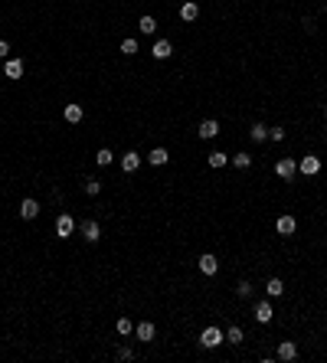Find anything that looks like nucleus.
Listing matches in <instances>:
<instances>
[{
	"label": "nucleus",
	"instance_id": "obj_1",
	"mask_svg": "<svg viewBox=\"0 0 327 363\" xmlns=\"http://www.w3.org/2000/svg\"><path fill=\"white\" fill-rule=\"evenodd\" d=\"M226 344V331H219V327H206L203 334H200V347H206V350H213V347Z\"/></svg>",
	"mask_w": 327,
	"mask_h": 363
},
{
	"label": "nucleus",
	"instance_id": "obj_2",
	"mask_svg": "<svg viewBox=\"0 0 327 363\" xmlns=\"http://www.w3.org/2000/svg\"><path fill=\"white\" fill-rule=\"evenodd\" d=\"M72 229H75V219L69 213H59L56 216V236H59V239H69V236H72Z\"/></svg>",
	"mask_w": 327,
	"mask_h": 363
},
{
	"label": "nucleus",
	"instance_id": "obj_3",
	"mask_svg": "<svg viewBox=\"0 0 327 363\" xmlns=\"http://www.w3.org/2000/svg\"><path fill=\"white\" fill-rule=\"evenodd\" d=\"M298 170H301L304 177H317V173H321V157H317V154H308V157H301V164H298Z\"/></svg>",
	"mask_w": 327,
	"mask_h": 363
},
{
	"label": "nucleus",
	"instance_id": "obj_4",
	"mask_svg": "<svg viewBox=\"0 0 327 363\" xmlns=\"http://www.w3.org/2000/svg\"><path fill=\"white\" fill-rule=\"evenodd\" d=\"M295 170H298L295 157H282V160H278V167H275V173H278L282 180H291V177H295Z\"/></svg>",
	"mask_w": 327,
	"mask_h": 363
},
{
	"label": "nucleus",
	"instance_id": "obj_5",
	"mask_svg": "<svg viewBox=\"0 0 327 363\" xmlns=\"http://www.w3.org/2000/svg\"><path fill=\"white\" fill-rule=\"evenodd\" d=\"M197 265H200V271H203V275H216V271H219V262H216V255H213V252H203Z\"/></svg>",
	"mask_w": 327,
	"mask_h": 363
},
{
	"label": "nucleus",
	"instance_id": "obj_6",
	"mask_svg": "<svg viewBox=\"0 0 327 363\" xmlns=\"http://www.w3.org/2000/svg\"><path fill=\"white\" fill-rule=\"evenodd\" d=\"M82 236H85V242H99L102 239V226L95 219H85L82 222Z\"/></svg>",
	"mask_w": 327,
	"mask_h": 363
},
{
	"label": "nucleus",
	"instance_id": "obj_7",
	"mask_svg": "<svg viewBox=\"0 0 327 363\" xmlns=\"http://www.w3.org/2000/svg\"><path fill=\"white\" fill-rule=\"evenodd\" d=\"M275 229H278V236H295V229H298V222H295V216H278V222H275Z\"/></svg>",
	"mask_w": 327,
	"mask_h": 363
},
{
	"label": "nucleus",
	"instance_id": "obj_8",
	"mask_svg": "<svg viewBox=\"0 0 327 363\" xmlns=\"http://www.w3.org/2000/svg\"><path fill=\"white\" fill-rule=\"evenodd\" d=\"M154 337H157V327L151 324V321H141V324H137V340H141V344H151Z\"/></svg>",
	"mask_w": 327,
	"mask_h": 363
},
{
	"label": "nucleus",
	"instance_id": "obj_9",
	"mask_svg": "<svg viewBox=\"0 0 327 363\" xmlns=\"http://www.w3.org/2000/svg\"><path fill=\"white\" fill-rule=\"evenodd\" d=\"M295 357H298V344H295V340H282V344H278V360L288 363V360H295Z\"/></svg>",
	"mask_w": 327,
	"mask_h": 363
},
{
	"label": "nucleus",
	"instance_id": "obj_10",
	"mask_svg": "<svg viewBox=\"0 0 327 363\" xmlns=\"http://www.w3.org/2000/svg\"><path fill=\"white\" fill-rule=\"evenodd\" d=\"M272 317H275V311H272V304H268V301L255 304V321H259V324H272Z\"/></svg>",
	"mask_w": 327,
	"mask_h": 363
},
{
	"label": "nucleus",
	"instance_id": "obj_11",
	"mask_svg": "<svg viewBox=\"0 0 327 363\" xmlns=\"http://www.w3.org/2000/svg\"><path fill=\"white\" fill-rule=\"evenodd\" d=\"M20 216H23V219H36L39 216V203L33 197H26L23 203H20Z\"/></svg>",
	"mask_w": 327,
	"mask_h": 363
},
{
	"label": "nucleus",
	"instance_id": "obj_12",
	"mask_svg": "<svg viewBox=\"0 0 327 363\" xmlns=\"http://www.w3.org/2000/svg\"><path fill=\"white\" fill-rule=\"evenodd\" d=\"M137 167H141V157H137V151H128V154H121V170H124V173H134Z\"/></svg>",
	"mask_w": 327,
	"mask_h": 363
},
{
	"label": "nucleus",
	"instance_id": "obj_13",
	"mask_svg": "<svg viewBox=\"0 0 327 363\" xmlns=\"http://www.w3.org/2000/svg\"><path fill=\"white\" fill-rule=\"evenodd\" d=\"M151 56H154V59H170V56H173L170 39H157V43H154V50H151Z\"/></svg>",
	"mask_w": 327,
	"mask_h": 363
},
{
	"label": "nucleus",
	"instance_id": "obj_14",
	"mask_svg": "<svg viewBox=\"0 0 327 363\" xmlns=\"http://www.w3.org/2000/svg\"><path fill=\"white\" fill-rule=\"evenodd\" d=\"M200 138H203V141H210V138H216L219 134V121H213V118H206L203 124H200V131H197Z\"/></svg>",
	"mask_w": 327,
	"mask_h": 363
},
{
	"label": "nucleus",
	"instance_id": "obj_15",
	"mask_svg": "<svg viewBox=\"0 0 327 363\" xmlns=\"http://www.w3.org/2000/svg\"><path fill=\"white\" fill-rule=\"evenodd\" d=\"M4 75L7 79H20V75H23V62L20 59H4Z\"/></svg>",
	"mask_w": 327,
	"mask_h": 363
},
{
	"label": "nucleus",
	"instance_id": "obj_16",
	"mask_svg": "<svg viewBox=\"0 0 327 363\" xmlns=\"http://www.w3.org/2000/svg\"><path fill=\"white\" fill-rule=\"evenodd\" d=\"M197 17H200V7L193 4V0H186V4L180 7V20H183V23H193Z\"/></svg>",
	"mask_w": 327,
	"mask_h": 363
},
{
	"label": "nucleus",
	"instance_id": "obj_17",
	"mask_svg": "<svg viewBox=\"0 0 327 363\" xmlns=\"http://www.w3.org/2000/svg\"><path fill=\"white\" fill-rule=\"evenodd\" d=\"M62 115H66L69 124H79L82 118H85V108H82V105H66V111H62Z\"/></svg>",
	"mask_w": 327,
	"mask_h": 363
},
{
	"label": "nucleus",
	"instance_id": "obj_18",
	"mask_svg": "<svg viewBox=\"0 0 327 363\" xmlns=\"http://www.w3.org/2000/svg\"><path fill=\"white\" fill-rule=\"evenodd\" d=\"M206 164H210L213 170H219V167L229 164V154H222V151H213V154H206Z\"/></svg>",
	"mask_w": 327,
	"mask_h": 363
},
{
	"label": "nucleus",
	"instance_id": "obj_19",
	"mask_svg": "<svg viewBox=\"0 0 327 363\" xmlns=\"http://www.w3.org/2000/svg\"><path fill=\"white\" fill-rule=\"evenodd\" d=\"M249 138H252V141H268V128H265V124H262V121H255L252 124V128H249Z\"/></svg>",
	"mask_w": 327,
	"mask_h": 363
},
{
	"label": "nucleus",
	"instance_id": "obj_20",
	"mask_svg": "<svg viewBox=\"0 0 327 363\" xmlns=\"http://www.w3.org/2000/svg\"><path fill=\"white\" fill-rule=\"evenodd\" d=\"M148 160H151V164H154V167H164L167 160H170V154H167L164 148H154V151H151V154H148Z\"/></svg>",
	"mask_w": 327,
	"mask_h": 363
},
{
	"label": "nucleus",
	"instance_id": "obj_21",
	"mask_svg": "<svg viewBox=\"0 0 327 363\" xmlns=\"http://www.w3.org/2000/svg\"><path fill=\"white\" fill-rule=\"evenodd\" d=\"M265 291H268V298H278V295H285V285H282V278H268Z\"/></svg>",
	"mask_w": 327,
	"mask_h": 363
},
{
	"label": "nucleus",
	"instance_id": "obj_22",
	"mask_svg": "<svg viewBox=\"0 0 327 363\" xmlns=\"http://www.w3.org/2000/svg\"><path fill=\"white\" fill-rule=\"evenodd\" d=\"M229 160H232V167H239V170H246V167H252V157H249L246 151H239V154H232Z\"/></svg>",
	"mask_w": 327,
	"mask_h": 363
},
{
	"label": "nucleus",
	"instance_id": "obj_23",
	"mask_svg": "<svg viewBox=\"0 0 327 363\" xmlns=\"http://www.w3.org/2000/svg\"><path fill=\"white\" fill-rule=\"evenodd\" d=\"M82 187H85L88 197H99V193H102V180H95V177H85V184H82Z\"/></svg>",
	"mask_w": 327,
	"mask_h": 363
},
{
	"label": "nucleus",
	"instance_id": "obj_24",
	"mask_svg": "<svg viewBox=\"0 0 327 363\" xmlns=\"http://www.w3.org/2000/svg\"><path fill=\"white\" fill-rule=\"evenodd\" d=\"M242 340H246L242 337V327H229L226 331V344H242Z\"/></svg>",
	"mask_w": 327,
	"mask_h": 363
},
{
	"label": "nucleus",
	"instance_id": "obj_25",
	"mask_svg": "<svg viewBox=\"0 0 327 363\" xmlns=\"http://www.w3.org/2000/svg\"><path fill=\"white\" fill-rule=\"evenodd\" d=\"M137 26H141V33H148V36H151V33L157 30V20L154 17H141V23H137Z\"/></svg>",
	"mask_w": 327,
	"mask_h": 363
},
{
	"label": "nucleus",
	"instance_id": "obj_26",
	"mask_svg": "<svg viewBox=\"0 0 327 363\" xmlns=\"http://www.w3.org/2000/svg\"><path fill=\"white\" fill-rule=\"evenodd\" d=\"M111 157H115V154H111L108 148H102L99 154H95V164H99V167H108V164H111Z\"/></svg>",
	"mask_w": 327,
	"mask_h": 363
},
{
	"label": "nucleus",
	"instance_id": "obj_27",
	"mask_svg": "<svg viewBox=\"0 0 327 363\" xmlns=\"http://www.w3.org/2000/svg\"><path fill=\"white\" fill-rule=\"evenodd\" d=\"M236 295H239L242 301H246V298L252 295V285H249V282H239V285H236Z\"/></svg>",
	"mask_w": 327,
	"mask_h": 363
},
{
	"label": "nucleus",
	"instance_id": "obj_28",
	"mask_svg": "<svg viewBox=\"0 0 327 363\" xmlns=\"http://www.w3.org/2000/svg\"><path fill=\"white\" fill-rule=\"evenodd\" d=\"M131 331H134V324H131L128 317H118V334L124 337V334H131Z\"/></svg>",
	"mask_w": 327,
	"mask_h": 363
},
{
	"label": "nucleus",
	"instance_id": "obj_29",
	"mask_svg": "<svg viewBox=\"0 0 327 363\" xmlns=\"http://www.w3.org/2000/svg\"><path fill=\"white\" fill-rule=\"evenodd\" d=\"M121 53H124V56H134V53H137V39H124V43H121Z\"/></svg>",
	"mask_w": 327,
	"mask_h": 363
},
{
	"label": "nucleus",
	"instance_id": "obj_30",
	"mask_svg": "<svg viewBox=\"0 0 327 363\" xmlns=\"http://www.w3.org/2000/svg\"><path fill=\"white\" fill-rule=\"evenodd\" d=\"M268 138H272V141H285V128H272V131H268Z\"/></svg>",
	"mask_w": 327,
	"mask_h": 363
},
{
	"label": "nucleus",
	"instance_id": "obj_31",
	"mask_svg": "<svg viewBox=\"0 0 327 363\" xmlns=\"http://www.w3.org/2000/svg\"><path fill=\"white\" fill-rule=\"evenodd\" d=\"M131 357H134V353H131L128 347H121V350H118V360H131Z\"/></svg>",
	"mask_w": 327,
	"mask_h": 363
},
{
	"label": "nucleus",
	"instance_id": "obj_32",
	"mask_svg": "<svg viewBox=\"0 0 327 363\" xmlns=\"http://www.w3.org/2000/svg\"><path fill=\"white\" fill-rule=\"evenodd\" d=\"M7 53H10V46H7L4 39H0V59H7Z\"/></svg>",
	"mask_w": 327,
	"mask_h": 363
}]
</instances>
